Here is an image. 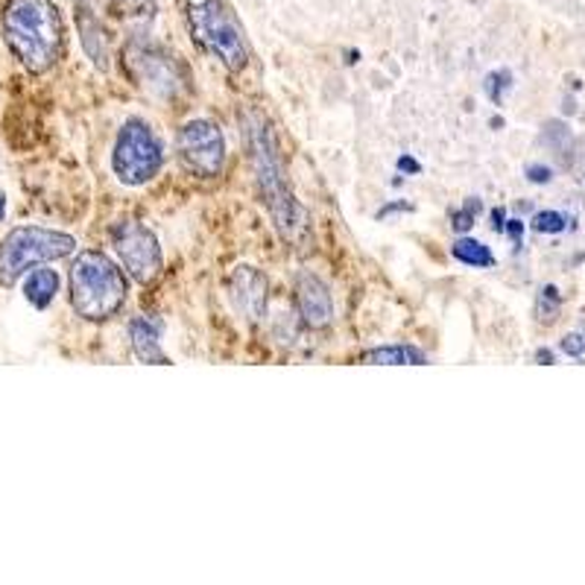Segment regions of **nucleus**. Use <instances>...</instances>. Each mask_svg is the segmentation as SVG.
<instances>
[{
  "instance_id": "f257e3e1",
  "label": "nucleus",
  "mask_w": 585,
  "mask_h": 585,
  "mask_svg": "<svg viewBox=\"0 0 585 585\" xmlns=\"http://www.w3.org/2000/svg\"><path fill=\"white\" fill-rule=\"evenodd\" d=\"M3 42L30 74H47L65 53V21L53 0H7Z\"/></svg>"
},
{
  "instance_id": "20e7f679",
  "label": "nucleus",
  "mask_w": 585,
  "mask_h": 585,
  "mask_svg": "<svg viewBox=\"0 0 585 585\" xmlns=\"http://www.w3.org/2000/svg\"><path fill=\"white\" fill-rule=\"evenodd\" d=\"M249 150H252V167L258 176L267 208H270L272 223L279 226L284 238H296L302 217H299V205L293 203L288 178L281 170V159L275 153V141H272L270 129L263 127L258 118H249Z\"/></svg>"
},
{
  "instance_id": "a211bd4d",
  "label": "nucleus",
  "mask_w": 585,
  "mask_h": 585,
  "mask_svg": "<svg viewBox=\"0 0 585 585\" xmlns=\"http://www.w3.org/2000/svg\"><path fill=\"white\" fill-rule=\"evenodd\" d=\"M565 217L560 212H539L533 217V229L542 231V235H560L565 229Z\"/></svg>"
},
{
  "instance_id": "9d476101",
  "label": "nucleus",
  "mask_w": 585,
  "mask_h": 585,
  "mask_svg": "<svg viewBox=\"0 0 585 585\" xmlns=\"http://www.w3.org/2000/svg\"><path fill=\"white\" fill-rule=\"evenodd\" d=\"M296 302L299 314L311 328H328L334 319V299L332 290L325 288L323 279H316L311 272H302L296 281Z\"/></svg>"
},
{
  "instance_id": "2eb2a0df",
  "label": "nucleus",
  "mask_w": 585,
  "mask_h": 585,
  "mask_svg": "<svg viewBox=\"0 0 585 585\" xmlns=\"http://www.w3.org/2000/svg\"><path fill=\"white\" fill-rule=\"evenodd\" d=\"M451 252H454V258H457L459 263H466V267H477V270L495 267V254L489 252V247H484L480 240H457V243L451 247Z\"/></svg>"
},
{
  "instance_id": "9b49d317",
  "label": "nucleus",
  "mask_w": 585,
  "mask_h": 585,
  "mask_svg": "<svg viewBox=\"0 0 585 585\" xmlns=\"http://www.w3.org/2000/svg\"><path fill=\"white\" fill-rule=\"evenodd\" d=\"M162 319H153V316H136V319L129 323V339H132L138 360L155 366L170 364L162 348Z\"/></svg>"
},
{
  "instance_id": "4be33fe9",
  "label": "nucleus",
  "mask_w": 585,
  "mask_h": 585,
  "mask_svg": "<svg viewBox=\"0 0 585 585\" xmlns=\"http://www.w3.org/2000/svg\"><path fill=\"white\" fill-rule=\"evenodd\" d=\"M509 231V238L516 240V243H521V235H524V223L521 220H507V229Z\"/></svg>"
},
{
  "instance_id": "f8f14e48",
  "label": "nucleus",
  "mask_w": 585,
  "mask_h": 585,
  "mask_svg": "<svg viewBox=\"0 0 585 585\" xmlns=\"http://www.w3.org/2000/svg\"><path fill=\"white\" fill-rule=\"evenodd\" d=\"M77 26H79V42H83L88 59H91L100 71L109 68V42H106V33H102L100 21H97L88 9H79Z\"/></svg>"
},
{
  "instance_id": "423d86ee",
  "label": "nucleus",
  "mask_w": 585,
  "mask_h": 585,
  "mask_svg": "<svg viewBox=\"0 0 585 585\" xmlns=\"http://www.w3.org/2000/svg\"><path fill=\"white\" fill-rule=\"evenodd\" d=\"M164 164L162 141L155 138V132L141 120H129L123 123L111 153V167L115 176L129 187L147 185L150 178L159 176V170Z\"/></svg>"
},
{
  "instance_id": "5701e85b",
  "label": "nucleus",
  "mask_w": 585,
  "mask_h": 585,
  "mask_svg": "<svg viewBox=\"0 0 585 585\" xmlns=\"http://www.w3.org/2000/svg\"><path fill=\"white\" fill-rule=\"evenodd\" d=\"M392 212H413V205H410V203H392V205H387V208H381V212H378V220H383V217H390Z\"/></svg>"
},
{
  "instance_id": "0eeeda50",
  "label": "nucleus",
  "mask_w": 585,
  "mask_h": 585,
  "mask_svg": "<svg viewBox=\"0 0 585 585\" xmlns=\"http://www.w3.org/2000/svg\"><path fill=\"white\" fill-rule=\"evenodd\" d=\"M111 247L129 270V275L141 284L150 281L162 272V249L159 240L150 229H144L136 220H120L111 226Z\"/></svg>"
},
{
  "instance_id": "7ed1b4c3",
  "label": "nucleus",
  "mask_w": 585,
  "mask_h": 585,
  "mask_svg": "<svg viewBox=\"0 0 585 585\" xmlns=\"http://www.w3.org/2000/svg\"><path fill=\"white\" fill-rule=\"evenodd\" d=\"M77 252V238L44 226H18L0 240V288H15L21 275Z\"/></svg>"
},
{
  "instance_id": "f03ea898",
  "label": "nucleus",
  "mask_w": 585,
  "mask_h": 585,
  "mask_svg": "<svg viewBox=\"0 0 585 585\" xmlns=\"http://www.w3.org/2000/svg\"><path fill=\"white\" fill-rule=\"evenodd\" d=\"M127 302V279L109 254L85 249L71 263V305L88 323H106Z\"/></svg>"
},
{
  "instance_id": "39448f33",
  "label": "nucleus",
  "mask_w": 585,
  "mask_h": 585,
  "mask_svg": "<svg viewBox=\"0 0 585 585\" xmlns=\"http://www.w3.org/2000/svg\"><path fill=\"white\" fill-rule=\"evenodd\" d=\"M191 26L203 47H208L231 74L247 68V42H243L240 24L223 0H203L191 7Z\"/></svg>"
},
{
  "instance_id": "1a4fd4ad",
  "label": "nucleus",
  "mask_w": 585,
  "mask_h": 585,
  "mask_svg": "<svg viewBox=\"0 0 585 585\" xmlns=\"http://www.w3.org/2000/svg\"><path fill=\"white\" fill-rule=\"evenodd\" d=\"M229 299L247 323H261L267 311V279L252 267H238L231 272Z\"/></svg>"
},
{
  "instance_id": "cd10ccee",
  "label": "nucleus",
  "mask_w": 585,
  "mask_h": 585,
  "mask_svg": "<svg viewBox=\"0 0 585 585\" xmlns=\"http://www.w3.org/2000/svg\"><path fill=\"white\" fill-rule=\"evenodd\" d=\"M77 3H83V0H77Z\"/></svg>"
},
{
  "instance_id": "f3484780",
  "label": "nucleus",
  "mask_w": 585,
  "mask_h": 585,
  "mask_svg": "<svg viewBox=\"0 0 585 585\" xmlns=\"http://www.w3.org/2000/svg\"><path fill=\"white\" fill-rule=\"evenodd\" d=\"M484 88H486V94H489V100L501 106L503 94L512 88V74H509V71H492V74L486 77Z\"/></svg>"
},
{
  "instance_id": "6e6552de",
  "label": "nucleus",
  "mask_w": 585,
  "mask_h": 585,
  "mask_svg": "<svg viewBox=\"0 0 585 585\" xmlns=\"http://www.w3.org/2000/svg\"><path fill=\"white\" fill-rule=\"evenodd\" d=\"M178 155L199 176L212 178L223 170L226 159V141H223L220 127H214L212 120H191L178 129Z\"/></svg>"
},
{
  "instance_id": "dca6fc26",
  "label": "nucleus",
  "mask_w": 585,
  "mask_h": 585,
  "mask_svg": "<svg viewBox=\"0 0 585 585\" xmlns=\"http://www.w3.org/2000/svg\"><path fill=\"white\" fill-rule=\"evenodd\" d=\"M560 307H562L560 290L553 288V284L542 288V293H539V302H535V314H539V323H544V325L556 323V316H560Z\"/></svg>"
},
{
  "instance_id": "393cba45",
  "label": "nucleus",
  "mask_w": 585,
  "mask_h": 585,
  "mask_svg": "<svg viewBox=\"0 0 585 585\" xmlns=\"http://www.w3.org/2000/svg\"><path fill=\"white\" fill-rule=\"evenodd\" d=\"M492 229L495 231L507 229V212H503V208H495L492 212Z\"/></svg>"
},
{
  "instance_id": "bb28decb",
  "label": "nucleus",
  "mask_w": 585,
  "mask_h": 585,
  "mask_svg": "<svg viewBox=\"0 0 585 585\" xmlns=\"http://www.w3.org/2000/svg\"><path fill=\"white\" fill-rule=\"evenodd\" d=\"M3 217H7V194L0 191V223H3Z\"/></svg>"
},
{
  "instance_id": "aec40b11",
  "label": "nucleus",
  "mask_w": 585,
  "mask_h": 585,
  "mask_svg": "<svg viewBox=\"0 0 585 585\" xmlns=\"http://www.w3.org/2000/svg\"><path fill=\"white\" fill-rule=\"evenodd\" d=\"M562 351L568 357H583L585 337H579V334H568V337L562 339Z\"/></svg>"
},
{
  "instance_id": "412c9836",
  "label": "nucleus",
  "mask_w": 585,
  "mask_h": 585,
  "mask_svg": "<svg viewBox=\"0 0 585 585\" xmlns=\"http://www.w3.org/2000/svg\"><path fill=\"white\" fill-rule=\"evenodd\" d=\"M527 178L535 182V185H544V182H551L553 178V170L542 167V164H530V167H527Z\"/></svg>"
},
{
  "instance_id": "b1692460",
  "label": "nucleus",
  "mask_w": 585,
  "mask_h": 585,
  "mask_svg": "<svg viewBox=\"0 0 585 585\" xmlns=\"http://www.w3.org/2000/svg\"><path fill=\"white\" fill-rule=\"evenodd\" d=\"M399 170H404V173H413V176H416L419 170H422V164H419L416 159H410V155H401Z\"/></svg>"
},
{
  "instance_id": "ddd939ff",
  "label": "nucleus",
  "mask_w": 585,
  "mask_h": 585,
  "mask_svg": "<svg viewBox=\"0 0 585 585\" xmlns=\"http://www.w3.org/2000/svg\"><path fill=\"white\" fill-rule=\"evenodd\" d=\"M56 293H59V275H56V270H44V267L30 270V275L24 279V299L35 311L51 307Z\"/></svg>"
},
{
  "instance_id": "6ab92c4d",
  "label": "nucleus",
  "mask_w": 585,
  "mask_h": 585,
  "mask_svg": "<svg viewBox=\"0 0 585 585\" xmlns=\"http://www.w3.org/2000/svg\"><path fill=\"white\" fill-rule=\"evenodd\" d=\"M477 214H480V199H468L466 208H459V212H454L451 223H454V229H457V231H468L472 226H475Z\"/></svg>"
},
{
  "instance_id": "a878e982",
  "label": "nucleus",
  "mask_w": 585,
  "mask_h": 585,
  "mask_svg": "<svg viewBox=\"0 0 585 585\" xmlns=\"http://www.w3.org/2000/svg\"><path fill=\"white\" fill-rule=\"evenodd\" d=\"M535 360H539V364H553V355L551 351H548V348H539V351H535Z\"/></svg>"
},
{
  "instance_id": "4468645a",
  "label": "nucleus",
  "mask_w": 585,
  "mask_h": 585,
  "mask_svg": "<svg viewBox=\"0 0 585 585\" xmlns=\"http://www.w3.org/2000/svg\"><path fill=\"white\" fill-rule=\"evenodd\" d=\"M360 360H364V364H372V366H404V364L422 366L424 355L413 346H381V348H369V351H364Z\"/></svg>"
}]
</instances>
